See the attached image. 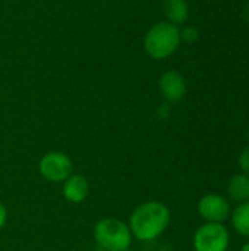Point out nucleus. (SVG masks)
<instances>
[{"instance_id":"f257e3e1","label":"nucleus","mask_w":249,"mask_h":251,"mask_svg":"<svg viewBox=\"0 0 249 251\" xmlns=\"http://www.w3.org/2000/svg\"><path fill=\"white\" fill-rule=\"evenodd\" d=\"M172 222L170 209L158 200H148L138 204L128 221V226L135 240L150 243L161 237Z\"/></svg>"},{"instance_id":"f03ea898","label":"nucleus","mask_w":249,"mask_h":251,"mask_svg":"<svg viewBox=\"0 0 249 251\" xmlns=\"http://www.w3.org/2000/svg\"><path fill=\"white\" fill-rule=\"evenodd\" d=\"M181 29L170 22H158L153 25L144 38L147 54L156 60H163L172 56L181 46Z\"/></svg>"},{"instance_id":"7ed1b4c3","label":"nucleus","mask_w":249,"mask_h":251,"mask_svg":"<svg viewBox=\"0 0 249 251\" xmlns=\"http://www.w3.org/2000/svg\"><path fill=\"white\" fill-rule=\"evenodd\" d=\"M92 237L100 250L125 251L131 249L134 237L126 222L117 218L100 219L92 229Z\"/></svg>"},{"instance_id":"20e7f679","label":"nucleus","mask_w":249,"mask_h":251,"mask_svg":"<svg viewBox=\"0 0 249 251\" xmlns=\"http://www.w3.org/2000/svg\"><path fill=\"white\" fill-rule=\"evenodd\" d=\"M192 247L195 251H229L230 231L225 224L204 222L194 234Z\"/></svg>"},{"instance_id":"39448f33","label":"nucleus","mask_w":249,"mask_h":251,"mask_svg":"<svg viewBox=\"0 0 249 251\" xmlns=\"http://www.w3.org/2000/svg\"><path fill=\"white\" fill-rule=\"evenodd\" d=\"M38 172L51 184H63L73 174V162L63 151H48L40 159Z\"/></svg>"},{"instance_id":"423d86ee","label":"nucleus","mask_w":249,"mask_h":251,"mask_svg":"<svg viewBox=\"0 0 249 251\" xmlns=\"http://www.w3.org/2000/svg\"><path fill=\"white\" fill-rule=\"evenodd\" d=\"M232 209L233 207L227 197L214 193L203 196L197 204L198 215L204 219V222L213 224H225L226 221H229Z\"/></svg>"},{"instance_id":"0eeeda50","label":"nucleus","mask_w":249,"mask_h":251,"mask_svg":"<svg viewBox=\"0 0 249 251\" xmlns=\"http://www.w3.org/2000/svg\"><path fill=\"white\" fill-rule=\"evenodd\" d=\"M160 93L167 103H178L186 94V81L183 75L175 69L164 72L158 81Z\"/></svg>"},{"instance_id":"6e6552de","label":"nucleus","mask_w":249,"mask_h":251,"mask_svg":"<svg viewBox=\"0 0 249 251\" xmlns=\"http://www.w3.org/2000/svg\"><path fill=\"white\" fill-rule=\"evenodd\" d=\"M63 199L72 204H79L87 200L90 194V184L88 179L81 174H72L62 187Z\"/></svg>"},{"instance_id":"1a4fd4ad","label":"nucleus","mask_w":249,"mask_h":251,"mask_svg":"<svg viewBox=\"0 0 249 251\" xmlns=\"http://www.w3.org/2000/svg\"><path fill=\"white\" fill-rule=\"evenodd\" d=\"M163 12L167 22L173 25H182L189 16V6L186 0H163Z\"/></svg>"},{"instance_id":"9d476101","label":"nucleus","mask_w":249,"mask_h":251,"mask_svg":"<svg viewBox=\"0 0 249 251\" xmlns=\"http://www.w3.org/2000/svg\"><path fill=\"white\" fill-rule=\"evenodd\" d=\"M230 224L235 232L249 241V201L238 203L236 207L232 209Z\"/></svg>"},{"instance_id":"9b49d317","label":"nucleus","mask_w":249,"mask_h":251,"mask_svg":"<svg viewBox=\"0 0 249 251\" xmlns=\"http://www.w3.org/2000/svg\"><path fill=\"white\" fill-rule=\"evenodd\" d=\"M227 196L236 203H244L249 200V176L245 174L233 175L227 182Z\"/></svg>"},{"instance_id":"f8f14e48","label":"nucleus","mask_w":249,"mask_h":251,"mask_svg":"<svg viewBox=\"0 0 249 251\" xmlns=\"http://www.w3.org/2000/svg\"><path fill=\"white\" fill-rule=\"evenodd\" d=\"M238 165H239L241 172L245 174L247 176H249V146H247V147L241 151V154H239V157H238Z\"/></svg>"},{"instance_id":"ddd939ff","label":"nucleus","mask_w":249,"mask_h":251,"mask_svg":"<svg viewBox=\"0 0 249 251\" xmlns=\"http://www.w3.org/2000/svg\"><path fill=\"white\" fill-rule=\"evenodd\" d=\"M181 40L186 43H194L198 40V29L195 26H186L181 31Z\"/></svg>"},{"instance_id":"4468645a","label":"nucleus","mask_w":249,"mask_h":251,"mask_svg":"<svg viewBox=\"0 0 249 251\" xmlns=\"http://www.w3.org/2000/svg\"><path fill=\"white\" fill-rule=\"evenodd\" d=\"M6 224H7V209L0 200V231L6 226Z\"/></svg>"},{"instance_id":"2eb2a0df","label":"nucleus","mask_w":249,"mask_h":251,"mask_svg":"<svg viewBox=\"0 0 249 251\" xmlns=\"http://www.w3.org/2000/svg\"><path fill=\"white\" fill-rule=\"evenodd\" d=\"M157 115H158V118H169L170 116V106H169V103H163V104H160V107H158V110H157Z\"/></svg>"},{"instance_id":"dca6fc26","label":"nucleus","mask_w":249,"mask_h":251,"mask_svg":"<svg viewBox=\"0 0 249 251\" xmlns=\"http://www.w3.org/2000/svg\"><path fill=\"white\" fill-rule=\"evenodd\" d=\"M244 18H245V19L249 22V4H247V6H245V9H244Z\"/></svg>"},{"instance_id":"f3484780","label":"nucleus","mask_w":249,"mask_h":251,"mask_svg":"<svg viewBox=\"0 0 249 251\" xmlns=\"http://www.w3.org/2000/svg\"><path fill=\"white\" fill-rule=\"evenodd\" d=\"M239 251H249V241H247V243L241 247V250Z\"/></svg>"},{"instance_id":"a211bd4d","label":"nucleus","mask_w":249,"mask_h":251,"mask_svg":"<svg viewBox=\"0 0 249 251\" xmlns=\"http://www.w3.org/2000/svg\"><path fill=\"white\" fill-rule=\"evenodd\" d=\"M247 135H248V140H249V126H248V132H247Z\"/></svg>"},{"instance_id":"6ab92c4d","label":"nucleus","mask_w":249,"mask_h":251,"mask_svg":"<svg viewBox=\"0 0 249 251\" xmlns=\"http://www.w3.org/2000/svg\"><path fill=\"white\" fill-rule=\"evenodd\" d=\"M125 251H135V250H132V249H128V250H125Z\"/></svg>"},{"instance_id":"aec40b11","label":"nucleus","mask_w":249,"mask_h":251,"mask_svg":"<svg viewBox=\"0 0 249 251\" xmlns=\"http://www.w3.org/2000/svg\"><path fill=\"white\" fill-rule=\"evenodd\" d=\"M97 251H106V250H100V249H98V250H97Z\"/></svg>"},{"instance_id":"412c9836","label":"nucleus","mask_w":249,"mask_h":251,"mask_svg":"<svg viewBox=\"0 0 249 251\" xmlns=\"http://www.w3.org/2000/svg\"><path fill=\"white\" fill-rule=\"evenodd\" d=\"M248 201H249V200H248Z\"/></svg>"}]
</instances>
